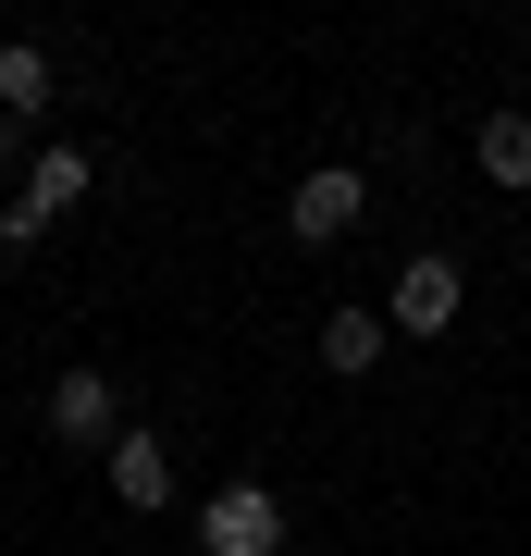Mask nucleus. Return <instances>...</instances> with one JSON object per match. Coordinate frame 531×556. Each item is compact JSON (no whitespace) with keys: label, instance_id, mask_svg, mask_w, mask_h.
<instances>
[{"label":"nucleus","instance_id":"f257e3e1","mask_svg":"<svg viewBox=\"0 0 531 556\" xmlns=\"http://www.w3.org/2000/svg\"><path fill=\"white\" fill-rule=\"evenodd\" d=\"M198 556H285V495H273V482L198 495Z\"/></svg>","mask_w":531,"mask_h":556},{"label":"nucleus","instance_id":"f03ea898","mask_svg":"<svg viewBox=\"0 0 531 556\" xmlns=\"http://www.w3.org/2000/svg\"><path fill=\"white\" fill-rule=\"evenodd\" d=\"M371 223V174H346V161H321V174H296V199H285V236L296 248H334Z\"/></svg>","mask_w":531,"mask_h":556},{"label":"nucleus","instance_id":"7ed1b4c3","mask_svg":"<svg viewBox=\"0 0 531 556\" xmlns=\"http://www.w3.org/2000/svg\"><path fill=\"white\" fill-rule=\"evenodd\" d=\"M38 420H50V445H124V433H137L112 371H62L50 396H38Z\"/></svg>","mask_w":531,"mask_h":556},{"label":"nucleus","instance_id":"20e7f679","mask_svg":"<svg viewBox=\"0 0 531 556\" xmlns=\"http://www.w3.org/2000/svg\"><path fill=\"white\" fill-rule=\"evenodd\" d=\"M457 309H470V285H457V260H445V248H420L408 273H395V298H383V321H395V334H445Z\"/></svg>","mask_w":531,"mask_h":556},{"label":"nucleus","instance_id":"39448f33","mask_svg":"<svg viewBox=\"0 0 531 556\" xmlns=\"http://www.w3.org/2000/svg\"><path fill=\"white\" fill-rule=\"evenodd\" d=\"M87 186H99V161H87L75 137H50L38 161H25V186H13V211H25V223H38V236H50L62 211H87Z\"/></svg>","mask_w":531,"mask_h":556},{"label":"nucleus","instance_id":"423d86ee","mask_svg":"<svg viewBox=\"0 0 531 556\" xmlns=\"http://www.w3.org/2000/svg\"><path fill=\"white\" fill-rule=\"evenodd\" d=\"M112 507H137V519L174 507V445H161V433H124L112 445Z\"/></svg>","mask_w":531,"mask_h":556},{"label":"nucleus","instance_id":"0eeeda50","mask_svg":"<svg viewBox=\"0 0 531 556\" xmlns=\"http://www.w3.org/2000/svg\"><path fill=\"white\" fill-rule=\"evenodd\" d=\"M470 161H482V186H531V112H482Z\"/></svg>","mask_w":531,"mask_h":556},{"label":"nucleus","instance_id":"6e6552de","mask_svg":"<svg viewBox=\"0 0 531 556\" xmlns=\"http://www.w3.org/2000/svg\"><path fill=\"white\" fill-rule=\"evenodd\" d=\"M0 112H13V124L50 112V50L38 38H0Z\"/></svg>","mask_w":531,"mask_h":556},{"label":"nucleus","instance_id":"1a4fd4ad","mask_svg":"<svg viewBox=\"0 0 531 556\" xmlns=\"http://www.w3.org/2000/svg\"><path fill=\"white\" fill-rule=\"evenodd\" d=\"M383 346H395V321H383V309H334V321H321V371H371Z\"/></svg>","mask_w":531,"mask_h":556},{"label":"nucleus","instance_id":"9d476101","mask_svg":"<svg viewBox=\"0 0 531 556\" xmlns=\"http://www.w3.org/2000/svg\"><path fill=\"white\" fill-rule=\"evenodd\" d=\"M13 161H38V149H25V124H13V112H0V174H13Z\"/></svg>","mask_w":531,"mask_h":556}]
</instances>
